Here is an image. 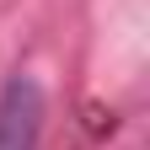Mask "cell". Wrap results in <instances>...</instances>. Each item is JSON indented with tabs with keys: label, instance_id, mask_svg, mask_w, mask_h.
<instances>
[{
	"label": "cell",
	"instance_id": "6da1fadb",
	"mask_svg": "<svg viewBox=\"0 0 150 150\" xmlns=\"http://www.w3.org/2000/svg\"><path fill=\"white\" fill-rule=\"evenodd\" d=\"M43 118H48L43 86L16 70L0 86V150H38L43 145Z\"/></svg>",
	"mask_w": 150,
	"mask_h": 150
}]
</instances>
